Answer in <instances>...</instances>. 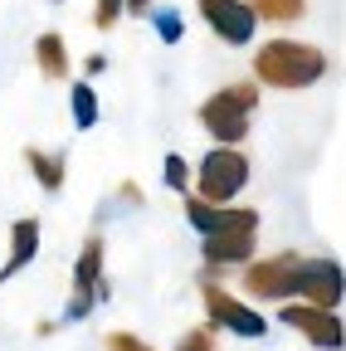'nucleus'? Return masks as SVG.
<instances>
[{
	"label": "nucleus",
	"mask_w": 346,
	"mask_h": 351,
	"mask_svg": "<svg viewBox=\"0 0 346 351\" xmlns=\"http://www.w3.org/2000/svg\"><path fill=\"white\" fill-rule=\"evenodd\" d=\"M161 181H166V191L190 195V191H195V166H190L181 152H166V161H161Z\"/></svg>",
	"instance_id": "17"
},
{
	"label": "nucleus",
	"mask_w": 346,
	"mask_h": 351,
	"mask_svg": "<svg viewBox=\"0 0 346 351\" xmlns=\"http://www.w3.org/2000/svg\"><path fill=\"white\" fill-rule=\"evenodd\" d=\"M200 302H205V317L220 327V332H234V337H269V317L254 313L249 302H239L234 293H225L220 283H200Z\"/></svg>",
	"instance_id": "7"
},
{
	"label": "nucleus",
	"mask_w": 346,
	"mask_h": 351,
	"mask_svg": "<svg viewBox=\"0 0 346 351\" xmlns=\"http://www.w3.org/2000/svg\"><path fill=\"white\" fill-rule=\"evenodd\" d=\"M103 351H156V346L142 341L137 332H108V337H103Z\"/></svg>",
	"instance_id": "22"
},
{
	"label": "nucleus",
	"mask_w": 346,
	"mask_h": 351,
	"mask_svg": "<svg viewBox=\"0 0 346 351\" xmlns=\"http://www.w3.org/2000/svg\"><path fill=\"white\" fill-rule=\"evenodd\" d=\"M34 64H39V78H49V83L69 78V44H64L59 29H45L34 39Z\"/></svg>",
	"instance_id": "11"
},
{
	"label": "nucleus",
	"mask_w": 346,
	"mask_h": 351,
	"mask_svg": "<svg viewBox=\"0 0 346 351\" xmlns=\"http://www.w3.org/2000/svg\"><path fill=\"white\" fill-rule=\"evenodd\" d=\"M258 108V78H239V83H225L220 93H210L195 117L200 127L214 137V147H239L249 137V117Z\"/></svg>",
	"instance_id": "2"
},
{
	"label": "nucleus",
	"mask_w": 346,
	"mask_h": 351,
	"mask_svg": "<svg viewBox=\"0 0 346 351\" xmlns=\"http://www.w3.org/2000/svg\"><path fill=\"white\" fill-rule=\"evenodd\" d=\"M122 15H127V0H98L93 5V29H117Z\"/></svg>",
	"instance_id": "21"
},
{
	"label": "nucleus",
	"mask_w": 346,
	"mask_h": 351,
	"mask_svg": "<svg viewBox=\"0 0 346 351\" xmlns=\"http://www.w3.org/2000/svg\"><path fill=\"white\" fill-rule=\"evenodd\" d=\"M278 317H283V327L302 332V341L317 346V351H346V322L332 313V307H312V302L293 298V302H283Z\"/></svg>",
	"instance_id": "6"
},
{
	"label": "nucleus",
	"mask_w": 346,
	"mask_h": 351,
	"mask_svg": "<svg viewBox=\"0 0 346 351\" xmlns=\"http://www.w3.org/2000/svg\"><path fill=\"white\" fill-rule=\"evenodd\" d=\"M258 25H293L308 15V0H249Z\"/></svg>",
	"instance_id": "16"
},
{
	"label": "nucleus",
	"mask_w": 346,
	"mask_h": 351,
	"mask_svg": "<svg viewBox=\"0 0 346 351\" xmlns=\"http://www.w3.org/2000/svg\"><path fill=\"white\" fill-rule=\"evenodd\" d=\"M98 298H103L98 288H73V298H69V307H64V322H83V317L93 313Z\"/></svg>",
	"instance_id": "20"
},
{
	"label": "nucleus",
	"mask_w": 346,
	"mask_h": 351,
	"mask_svg": "<svg viewBox=\"0 0 346 351\" xmlns=\"http://www.w3.org/2000/svg\"><path fill=\"white\" fill-rule=\"evenodd\" d=\"M54 5H64V0H54Z\"/></svg>",
	"instance_id": "26"
},
{
	"label": "nucleus",
	"mask_w": 346,
	"mask_h": 351,
	"mask_svg": "<svg viewBox=\"0 0 346 351\" xmlns=\"http://www.w3.org/2000/svg\"><path fill=\"white\" fill-rule=\"evenodd\" d=\"M39 239H45L39 219H34V215H20L15 225H10V254H5V263H0V283L29 269V263H34V254H39Z\"/></svg>",
	"instance_id": "10"
},
{
	"label": "nucleus",
	"mask_w": 346,
	"mask_h": 351,
	"mask_svg": "<svg viewBox=\"0 0 346 351\" xmlns=\"http://www.w3.org/2000/svg\"><path fill=\"white\" fill-rule=\"evenodd\" d=\"M254 244H258V210H230L225 230H214L200 239V258L210 269H244L254 258Z\"/></svg>",
	"instance_id": "5"
},
{
	"label": "nucleus",
	"mask_w": 346,
	"mask_h": 351,
	"mask_svg": "<svg viewBox=\"0 0 346 351\" xmlns=\"http://www.w3.org/2000/svg\"><path fill=\"white\" fill-rule=\"evenodd\" d=\"M103 234H88L78 249V263H73V288H103Z\"/></svg>",
	"instance_id": "13"
},
{
	"label": "nucleus",
	"mask_w": 346,
	"mask_h": 351,
	"mask_svg": "<svg viewBox=\"0 0 346 351\" xmlns=\"http://www.w3.org/2000/svg\"><path fill=\"white\" fill-rule=\"evenodd\" d=\"M151 10H156V0H127V15H132V20H142Z\"/></svg>",
	"instance_id": "24"
},
{
	"label": "nucleus",
	"mask_w": 346,
	"mask_h": 351,
	"mask_svg": "<svg viewBox=\"0 0 346 351\" xmlns=\"http://www.w3.org/2000/svg\"><path fill=\"white\" fill-rule=\"evenodd\" d=\"M214 346H220V327H214V322H200V327H190L176 341V351H214Z\"/></svg>",
	"instance_id": "18"
},
{
	"label": "nucleus",
	"mask_w": 346,
	"mask_h": 351,
	"mask_svg": "<svg viewBox=\"0 0 346 351\" xmlns=\"http://www.w3.org/2000/svg\"><path fill=\"white\" fill-rule=\"evenodd\" d=\"M297 298L302 302H312V307H341L346 298V269L336 258H302V269H297Z\"/></svg>",
	"instance_id": "8"
},
{
	"label": "nucleus",
	"mask_w": 346,
	"mask_h": 351,
	"mask_svg": "<svg viewBox=\"0 0 346 351\" xmlns=\"http://www.w3.org/2000/svg\"><path fill=\"white\" fill-rule=\"evenodd\" d=\"M69 108H73V127L78 132H93L98 127L103 108H98V93H93V78H83V83L69 88Z\"/></svg>",
	"instance_id": "15"
},
{
	"label": "nucleus",
	"mask_w": 346,
	"mask_h": 351,
	"mask_svg": "<svg viewBox=\"0 0 346 351\" xmlns=\"http://www.w3.org/2000/svg\"><path fill=\"white\" fill-rule=\"evenodd\" d=\"M244 186H249V156L239 147H210L195 166V191L190 195H200L210 205H230Z\"/></svg>",
	"instance_id": "3"
},
{
	"label": "nucleus",
	"mask_w": 346,
	"mask_h": 351,
	"mask_svg": "<svg viewBox=\"0 0 346 351\" xmlns=\"http://www.w3.org/2000/svg\"><path fill=\"white\" fill-rule=\"evenodd\" d=\"M83 69H88V78H98V73L108 69V54H88V59H83Z\"/></svg>",
	"instance_id": "25"
},
{
	"label": "nucleus",
	"mask_w": 346,
	"mask_h": 351,
	"mask_svg": "<svg viewBox=\"0 0 346 351\" xmlns=\"http://www.w3.org/2000/svg\"><path fill=\"white\" fill-rule=\"evenodd\" d=\"M25 166L34 176V186L45 195H59L64 191V156L59 152H45V147H25Z\"/></svg>",
	"instance_id": "12"
},
{
	"label": "nucleus",
	"mask_w": 346,
	"mask_h": 351,
	"mask_svg": "<svg viewBox=\"0 0 346 351\" xmlns=\"http://www.w3.org/2000/svg\"><path fill=\"white\" fill-rule=\"evenodd\" d=\"M151 25H156V34H161L166 44H181V39H186V20H181L176 10H151Z\"/></svg>",
	"instance_id": "19"
},
{
	"label": "nucleus",
	"mask_w": 346,
	"mask_h": 351,
	"mask_svg": "<svg viewBox=\"0 0 346 351\" xmlns=\"http://www.w3.org/2000/svg\"><path fill=\"white\" fill-rule=\"evenodd\" d=\"M230 210H234V205H210V200H200V195H186V219H190V230H195L200 239L214 234V230H225Z\"/></svg>",
	"instance_id": "14"
},
{
	"label": "nucleus",
	"mask_w": 346,
	"mask_h": 351,
	"mask_svg": "<svg viewBox=\"0 0 346 351\" xmlns=\"http://www.w3.org/2000/svg\"><path fill=\"white\" fill-rule=\"evenodd\" d=\"M117 200H127V205H142L147 195H142V186H137V181H122V186H117Z\"/></svg>",
	"instance_id": "23"
},
{
	"label": "nucleus",
	"mask_w": 346,
	"mask_h": 351,
	"mask_svg": "<svg viewBox=\"0 0 346 351\" xmlns=\"http://www.w3.org/2000/svg\"><path fill=\"white\" fill-rule=\"evenodd\" d=\"M297 249H283V254H264V258H249L239 278H244V293L258 298V302H293L297 298V269H302Z\"/></svg>",
	"instance_id": "4"
},
{
	"label": "nucleus",
	"mask_w": 346,
	"mask_h": 351,
	"mask_svg": "<svg viewBox=\"0 0 346 351\" xmlns=\"http://www.w3.org/2000/svg\"><path fill=\"white\" fill-rule=\"evenodd\" d=\"M200 20L220 34L225 44H249L254 39V29H258V15H254V5L249 0H200Z\"/></svg>",
	"instance_id": "9"
},
{
	"label": "nucleus",
	"mask_w": 346,
	"mask_h": 351,
	"mask_svg": "<svg viewBox=\"0 0 346 351\" xmlns=\"http://www.w3.org/2000/svg\"><path fill=\"white\" fill-rule=\"evenodd\" d=\"M254 78L264 88H283V93H297V88H312L327 78V49L317 44H302V39H264L254 54Z\"/></svg>",
	"instance_id": "1"
}]
</instances>
